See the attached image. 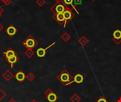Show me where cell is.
<instances>
[{
  "instance_id": "6da1fadb",
  "label": "cell",
  "mask_w": 121,
  "mask_h": 102,
  "mask_svg": "<svg viewBox=\"0 0 121 102\" xmlns=\"http://www.w3.org/2000/svg\"><path fill=\"white\" fill-rule=\"evenodd\" d=\"M57 80L60 82L64 86L67 87L71 84H72L74 77L68 72L67 70L64 69L57 76Z\"/></svg>"
},
{
  "instance_id": "7a4b0ae2",
  "label": "cell",
  "mask_w": 121,
  "mask_h": 102,
  "mask_svg": "<svg viewBox=\"0 0 121 102\" xmlns=\"http://www.w3.org/2000/svg\"><path fill=\"white\" fill-rule=\"evenodd\" d=\"M66 9V6L60 0H55V4L50 7V11L53 14L56 13H63Z\"/></svg>"
},
{
  "instance_id": "3957f363",
  "label": "cell",
  "mask_w": 121,
  "mask_h": 102,
  "mask_svg": "<svg viewBox=\"0 0 121 102\" xmlns=\"http://www.w3.org/2000/svg\"><path fill=\"white\" fill-rule=\"evenodd\" d=\"M22 44L27 49L33 50L34 48H35L38 45V42L35 40V38H33L31 35H30L22 42Z\"/></svg>"
},
{
  "instance_id": "277c9868",
  "label": "cell",
  "mask_w": 121,
  "mask_h": 102,
  "mask_svg": "<svg viewBox=\"0 0 121 102\" xmlns=\"http://www.w3.org/2000/svg\"><path fill=\"white\" fill-rule=\"evenodd\" d=\"M63 14H64V16L65 18V24L63 26H64V28H65L67 24L69 22H70L75 17V13L73 12V9L69 8V7H66V9L64 11Z\"/></svg>"
},
{
  "instance_id": "5b68a950",
  "label": "cell",
  "mask_w": 121,
  "mask_h": 102,
  "mask_svg": "<svg viewBox=\"0 0 121 102\" xmlns=\"http://www.w3.org/2000/svg\"><path fill=\"white\" fill-rule=\"evenodd\" d=\"M55 43H56L55 42H53L52 44H50V45H48V46L46 47L45 48H38V49L36 50V55H37V56L39 57V58H43V57H45V55H46V51H47L49 48H50L52 45H55Z\"/></svg>"
},
{
  "instance_id": "8992f818",
  "label": "cell",
  "mask_w": 121,
  "mask_h": 102,
  "mask_svg": "<svg viewBox=\"0 0 121 102\" xmlns=\"http://www.w3.org/2000/svg\"><path fill=\"white\" fill-rule=\"evenodd\" d=\"M113 41L117 45H119L121 43V31L120 29H116L113 33Z\"/></svg>"
},
{
  "instance_id": "52a82bcc",
  "label": "cell",
  "mask_w": 121,
  "mask_h": 102,
  "mask_svg": "<svg viewBox=\"0 0 121 102\" xmlns=\"http://www.w3.org/2000/svg\"><path fill=\"white\" fill-rule=\"evenodd\" d=\"M52 18L56 21V22L60 26H64L65 22V18L63 13H56L52 15Z\"/></svg>"
},
{
  "instance_id": "ba28073f",
  "label": "cell",
  "mask_w": 121,
  "mask_h": 102,
  "mask_svg": "<svg viewBox=\"0 0 121 102\" xmlns=\"http://www.w3.org/2000/svg\"><path fill=\"white\" fill-rule=\"evenodd\" d=\"M61 2H62L64 4V5L66 6V7H69V8H72L73 9H74L77 12V14H79V12L78 11L77 7H75L74 4V0H60Z\"/></svg>"
},
{
  "instance_id": "9c48e42d",
  "label": "cell",
  "mask_w": 121,
  "mask_h": 102,
  "mask_svg": "<svg viewBox=\"0 0 121 102\" xmlns=\"http://www.w3.org/2000/svg\"><path fill=\"white\" fill-rule=\"evenodd\" d=\"M6 33L8 34L9 36L13 37L18 33V29L14 26L11 25L6 28Z\"/></svg>"
},
{
  "instance_id": "30bf717a",
  "label": "cell",
  "mask_w": 121,
  "mask_h": 102,
  "mask_svg": "<svg viewBox=\"0 0 121 102\" xmlns=\"http://www.w3.org/2000/svg\"><path fill=\"white\" fill-rule=\"evenodd\" d=\"M14 77L19 83H21L25 80V79H26V75L23 72H22L21 70H19L15 74Z\"/></svg>"
},
{
  "instance_id": "8fae6325",
  "label": "cell",
  "mask_w": 121,
  "mask_h": 102,
  "mask_svg": "<svg viewBox=\"0 0 121 102\" xmlns=\"http://www.w3.org/2000/svg\"><path fill=\"white\" fill-rule=\"evenodd\" d=\"M17 55V53L15 52V50L12 48H9L5 52L3 53V55L5 58V60L11 58V57H13L14 55Z\"/></svg>"
},
{
  "instance_id": "7c38bea8",
  "label": "cell",
  "mask_w": 121,
  "mask_h": 102,
  "mask_svg": "<svg viewBox=\"0 0 121 102\" xmlns=\"http://www.w3.org/2000/svg\"><path fill=\"white\" fill-rule=\"evenodd\" d=\"M1 77H2L6 82H9V81L14 77V75H13V74L10 70H6V71L2 74Z\"/></svg>"
},
{
  "instance_id": "4fadbf2b",
  "label": "cell",
  "mask_w": 121,
  "mask_h": 102,
  "mask_svg": "<svg viewBox=\"0 0 121 102\" xmlns=\"http://www.w3.org/2000/svg\"><path fill=\"white\" fill-rule=\"evenodd\" d=\"M18 60H19V58L18 57V55H16L13 57H11V58L6 59V60L9 63V65H11V67L12 68L13 67V65L18 61Z\"/></svg>"
},
{
  "instance_id": "5bb4252c",
  "label": "cell",
  "mask_w": 121,
  "mask_h": 102,
  "mask_svg": "<svg viewBox=\"0 0 121 102\" xmlns=\"http://www.w3.org/2000/svg\"><path fill=\"white\" fill-rule=\"evenodd\" d=\"M73 82L78 84H82L83 82H84V77L82 75L78 73V74H76V75L74 77V80H73Z\"/></svg>"
},
{
  "instance_id": "9a60e30c",
  "label": "cell",
  "mask_w": 121,
  "mask_h": 102,
  "mask_svg": "<svg viewBox=\"0 0 121 102\" xmlns=\"http://www.w3.org/2000/svg\"><path fill=\"white\" fill-rule=\"evenodd\" d=\"M89 39H88L85 35L82 36V37L78 40V43H79V45H82V47L86 46V45L89 43Z\"/></svg>"
},
{
  "instance_id": "2e32d148",
  "label": "cell",
  "mask_w": 121,
  "mask_h": 102,
  "mask_svg": "<svg viewBox=\"0 0 121 102\" xmlns=\"http://www.w3.org/2000/svg\"><path fill=\"white\" fill-rule=\"evenodd\" d=\"M57 95L53 92L52 94H50V95H48V97H46V99L48 101V102H56L57 100Z\"/></svg>"
},
{
  "instance_id": "e0dca14e",
  "label": "cell",
  "mask_w": 121,
  "mask_h": 102,
  "mask_svg": "<svg viewBox=\"0 0 121 102\" xmlns=\"http://www.w3.org/2000/svg\"><path fill=\"white\" fill-rule=\"evenodd\" d=\"M61 39H62L64 42L67 43V42H68V41L71 39V35H70V34H69L67 32H65V33L61 35Z\"/></svg>"
},
{
  "instance_id": "ac0fdd59",
  "label": "cell",
  "mask_w": 121,
  "mask_h": 102,
  "mask_svg": "<svg viewBox=\"0 0 121 102\" xmlns=\"http://www.w3.org/2000/svg\"><path fill=\"white\" fill-rule=\"evenodd\" d=\"M82 100L81 97L77 94H74L71 97H70V101L72 102H80V101Z\"/></svg>"
},
{
  "instance_id": "d6986e66",
  "label": "cell",
  "mask_w": 121,
  "mask_h": 102,
  "mask_svg": "<svg viewBox=\"0 0 121 102\" xmlns=\"http://www.w3.org/2000/svg\"><path fill=\"white\" fill-rule=\"evenodd\" d=\"M25 55L28 58H31L33 55H34V51L31 49H27L25 52H24Z\"/></svg>"
},
{
  "instance_id": "ffe728a7",
  "label": "cell",
  "mask_w": 121,
  "mask_h": 102,
  "mask_svg": "<svg viewBox=\"0 0 121 102\" xmlns=\"http://www.w3.org/2000/svg\"><path fill=\"white\" fill-rule=\"evenodd\" d=\"M26 79L28 80V82H31L32 81H33L35 80V75L32 73V72H29L27 75H26Z\"/></svg>"
},
{
  "instance_id": "44dd1931",
  "label": "cell",
  "mask_w": 121,
  "mask_h": 102,
  "mask_svg": "<svg viewBox=\"0 0 121 102\" xmlns=\"http://www.w3.org/2000/svg\"><path fill=\"white\" fill-rule=\"evenodd\" d=\"M35 3H36L37 5H38L39 6L42 7L43 6L45 5V0H36Z\"/></svg>"
},
{
  "instance_id": "7402d4cb",
  "label": "cell",
  "mask_w": 121,
  "mask_h": 102,
  "mask_svg": "<svg viewBox=\"0 0 121 102\" xmlns=\"http://www.w3.org/2000/svg\"><path fill=\"white\" fill-rule=\"evenodd\" d=\"M5 97H6V94L1 89H0V102H1L3 99H4Z\"/></svg>"
},
{
  "instance_id": "603a6c76",
  "label": "cell",
  "mask_w": 121,
  "mask_h": 102,
  "mask_svg": "<svg viewBox=\"0 0 121 102\" xmlns=\"http://www.w3.org/2000/svg\"><path fill=\"white\" fill-rule=\"evenodd\" d=\"M96 102H109L104 97H103V96H101V97H100L96 101Z\"/></svg>"
},
{
  "instance_id": "cb8c5ba5",
  "label": "cell",
  "mask_w": 121,
  "mask_h": 102,
  "mask_svg": "<svg viewBox=\"0 0 121 102\" xmlns=\"http://www.w3.org/2000/svg\"><path fill=\"white\" fill-rule=\"evenodd\" d=\"M53 92H53L51 89L48 88V89H47L45 91L44 94H45V95L46 97H48V95H50V94H52V93H53Z\"/></svg>"
},
{
  "instance_id": "d4e9b609",
  "label": "cell",
  "mask_w": 121,
  "mask_h": 102,
  "mask_svg": "<svg viewBox=\"0 0 121 102\" xmlns=\"http://www.w3.org/2000/svg\"><path fill=\"white\" fill-rule=\"evenodd\" d=\"M82 4V0H74V4L75 6V7H77L78 5H80Z\"/></svg>"
},
{
  "instance_id": "484cf974",
  "label": "cell",
  "mask_w": 121,
  "mask_h": 102,
  "mask_svg": "<svg viewBox=\"0 0 121 102\" xmlns=\"http://www.w3.org/2000/svg\"><path fill=\"white\" fill-rule=\"evenodd\" d=\"M11 2H12V0H6V1H4L3 3H4L5 5H9Z\"/></svg>"
},
{
  "instance_id": "4316f807",
  "label": "cell",
  "mask_w": 121,
  "mask_h": 102,
  "mask_svg": "<svg viewBox=\"0 0 121 102\" xmlns=\"http://www.w3.org/2000/svg\"><path fill=\"white\" fill-rule=\"evenodd\" d=\"M4 26H3V24H2L1 23H0V32L4 29Z\"/></svg>"
},
{
  "instance_id": "83f0119b",
  "label": "cell",
  "mask_w": 121,
  "mask_h": 102,
  "mask_svg": "<svg viewBox=\"0 0 121 102\" xmlns=\"http://www.w3.org/2000/svg\"><path fill=\"white\" fill-rule=\"evenodd\" d=\"M8 102H16V100H15L14 99L11 98V99H10V100H9V101Z\"/></svg>"
},
{
  "instance_id": "f1b7e54d",
  "label": "cell",
  "mask_w": 121,
  "mask_h": 102,
  "mask_svg": "<svg viewBox=\"0 0 121 102\" xmlns=\"http://www.w3.org/2000/svg\"><path fill=\"white\" fill-rule=\"evenodd\" d=\"M3 11H4V9H3V8H2V7L0 6V13L1 14V13H3Z\"/></svg>"
},
{
  "instance_id": "f546056e",
  "label": "cell",
  "mask_w": 121,
  "mask_h": 102,
  "mask_svg": "<svg viewBox=\"0 0 121 102\" xmlns=\"http://www.w3.org/2000/svg\"><path fill=\"white\" fill-rule=\"evenodd\" d=\"M30 102H38L35 99H33V100H32Z\"/></svg>"
},
{
  "instance_id": "4dcf8cb0",
  "label": "cell",
  "mask_w": 121,
  "mask_h": 102,
  "mask_svg": "<svg viewBox=\"0 0 121 102\" xmlns=\"http://www.w3.org/2000/svg\"><path fill=\"white\" fill-rule=\"evenodd\" d=\"M117 102H121V96L119 97V99L117 100Z\"/></svg>"
},
{
  "instance_id": "1f68e13d",
  "label": "cell",
  "mask_w": 121,
  "mask_h": 102,
  "mask_svg": "<svg viewBox=\"0 0 121 102\" xmlns=\"http://www.w3.org/2000/svg\"><path fill=\"white\" fill-rule=\"evenodd\" d=\"M1 1L2 2H4V1H6V0H1Z\"/></svg>"
},
{
  "instance_id": "d6a6232c",
  "label": "cell",
  "mask_w": 121,
  "mask_h": 102,
  "mask_svg": "<svg viewBox=\"0 0 121 102\" xmlns=\"http://www.w3.org/2000/svg\"><path fill=\"white\" fill-rule=\"evenodd\" d=\"M91 1H96V0H91Z\"/></svg>"
},
{
  "instance_id": "836d02e7",
  "label": "cell",
  "mask_w": 121,
  "mask_h": 102,
  "mask_svg": "<svg viewBox=\"0 0 121 102\" xmlns=\"http://www.w3.org/2000/svg\"><path fill=\"white\" fill-rule=\"evenodd\" d=\"M1 14L0 13V18H1Z\"/></svg>"
},
{
  "instance_id": "e575fe53",
  "label": "cell",
  "mask_w": 121,
  "mask_h": 102,
  "mask_svg": "<svg viewBox=\"0 0 121 102\" xmlns=\"http://www.w3.org/2000/svg\"><path fill=\"white\" fill-rule=\"evenodd\" d=\"M0 89H1V88H0Z\"/></svg>"
}]
</instances>
